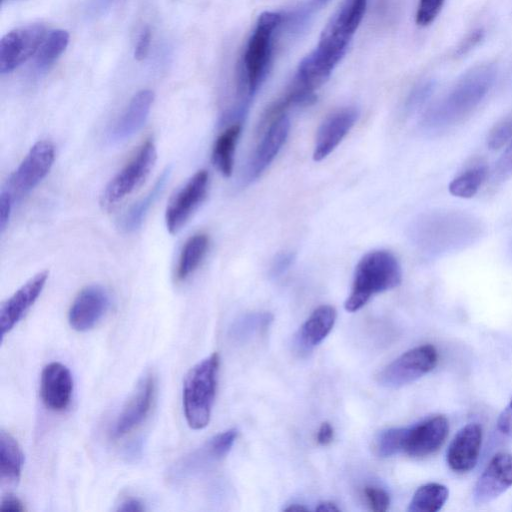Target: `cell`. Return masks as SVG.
Masks as SVG:
<instances>
[{"mask_svg": "<svg viewBox=\"0 0 512 512\" xmlns=\"http://www.w3.org/2000/svg\"><path fill=\"white\" fill-rule=\"evenodd\" d=\"M156 392V378L151 372L140 378L130 398L119 413L112 436L120 438L137 428L148 416Z\"/></svg>", "mask_w": 512, "mask_h": 512, "instance_id": "30bf717a", "label": "cell"}, {"mask_svg": "<svg viewBox=\"0 0 512 512\" xmlns=\"http://www.w3.org/2000/svg\"><path fill=\"white\" fill-rule=\"evenodd\" d=\"M512 486V454L497 453L479 477L473 492L477 504L490 502Z\"/></svg>", "mask_w": 512, "mask_h": 512, "instance_id": "2e32d148", "label": "cell"}, {"mask_svg": "<svg viewBox=\"0 0 512 512\" xmlns=\"http://www.w3.org/2000/svg\"><path fill=\"white\" fill-rule=\"evenodd\" d=\"M156 147L146 140L125 167L110 180L100 196V205L111 210L139 187L149 175L156 161Z\"/></svg>", "mask_w": 512, "mask_h": 512, "instance_id": "8992f818", "label": "cell"}, {"mask_svg": "<svg viewBox=\"0 0 512 512\" xmlns=\"http://www.w3.org/2000/svg\"><path fill=\"white\" fill-rule=\"evenodd\" d=\"M359 117L355 107L342 108L328 116L320 125L314 146L313 159L326 158L348 134Z\"/></svg>", "mask_w": 512, "mask_h": 512, "instance_id": "ac0fdd59", "label": "cell"}, {"mask_svg": "<svg viewBox=\"0 0 512 512\" xmlns=\"http://www.w3.org/2000/svg\"><path fill=\"white\" fill-rule=\"evenodd\" d=\"M512 139V119L497 124L487 137V145L490 149H500Z\"/></svg>", "mask_w": 512, "mask_h": 512, "instance_id": "1f68e13d", "label": "cell"}, {"mask_svg": "<svg viewBox=\"0 0 512 512\" xmlns=\"http://www.w3.org/2000/svg\"><path fill=\"white\" fill-rule=\"evenodd\" d=\"M438 363V352L426 344L410 349L384 367L376 376L379 385L400 388L432 371Z\"/></svg>", "mask_w": 512, "mask_h": 512, "instance_id": "52a82bcc", "label": "cell"}, {"mask_svg": "<svg viewBox=\"0 0 512 512\" xmlns=\"http://www.w3.org/2000/svg\"><path fill=\"white\" fill-rule=\"evenodd\" d=\"M497 428L504 436L512 438V398L499 415Z\"/></svg>", "mask_w": 512, "mask_h": 512, "instance_id": "d590c367", "label": "cell"}, {"mask_svg": "<svg viewBox=\"0 0 512 512\" xmlns=\"http://www.w3.org/2000/svg\"><path fill=\"white\" fill-rule=\"evenodd\" d=\"M23 453L17 440L8 432H0V478L2 483L16 484L21 476Z\"/></svg>", "mask_w": 512, "mask_h": 512, "instance_id": "7402d4cb", "label": "cell"}, {"mask_svg": "<svg viewBox=\"0 0 512 512\" xmlns=\"http://www.w3.org/2000/svg\"><path fill=\"white\" fill-rule=\"evenodd\" d=\"M73 378L60 362L47 364L40 377V396L44 405L56 412L64 411L71 402Z\"/></svg>", "mask_w": 512, "mask_h": 512, "instance_id": "e0dca14e", "label": "cell"}, {"mask_svg": "<svg viewBox=\"0 0 512 512\" xmlns=\"http://www.w3.org/2000/svg\"><path fill=\"white\" fill-rule=\"evenodd\" d=\"M496 172L499 176H507L512 173V141L497 161Z\"/></svg>", "mask_w": 512, "mask_h": 512, "instance_id": "ab89813d", "label": "cell"}, {"mask_svg": "<svg viewBox=\"0 0 512 512\" xmlns=\"http://www.w3.org/2000/svg\"><path fill=\"white\" fill-rule=\"evenodd\" d=\"M487 175L485 166L471 168L454 178L449 184V192L459 198H471L479 190Z\"/></svg>", "mask_w": 512, "mask_h": 512, "instance_id": "4316f807", "label": "cell"}, {"mask_svg": "<svg viewBox=\"0 0 512 512\" xmlns=\"http://www.w3.org/2000/svg\"><path fill=\"white\" fill-rule=\"evenodd\" d=\"M444 0H419L415 21L417 25H430L442 9Z\"/></svg>", "mask_w": 512, "mask_h": 512, "instance_id": "4dcf8cb0", "label": "cell"}, {"mask_svg": "<svg viewBox=\"0 0 512 512\" xmlns=\"http://www.w3.org/2000/svg\"><path fill=\"white\" fill-rule=\"evenodd\" d=\"M48 271H41L23 284L0 307V329L3 338L25 315L41 294Z\"/></svg>", "mask_w": 512, "mask_h": 512, "instance_id": "9a60e30c", "label": "cell"}, {"mask_svg": "<svg viewBox=\"0 0 512 512\" xmlns=\"http://www.w3.org/2000/svg\"><path fill=\"white\" fill-rule=\"evenodd\" d=\"M209 246V238L204 233L191 236L184 244L175 271L177 281L188 278L199 266Z\"/></svg>", "mask_w": 512, "mask_h": 512, "instance_id": "d4e9b609", "label": "cell"}, {"mask_svg": "<svg viewBox=\"0 0 512 512\" xmlns=\"http://www.w3.org/2000/svg\"><path fill=\"white\" fill-rule=\"evenodd\" d=\"M495 74V68L490 64L474 67L465 73L443 98L427 110L422 125L427 129H441L463 120L485 97Z\"/></svg>", "mask_w": 512, "mask_h": 512, "instance_id": "6da1fadb", "label": "cell"}, {"mask_svg": "<svg viewBox=\"0 0 512 512\" xmlns=\"http://www.w3.org/2000/svg\"><path fill=\"white\" fill-rule=\"evenodd\" d=\"M352 36L332 20L324 29L317 47L299 64L292 83L305 92L315 94L345 54Z\"/></svg>", "mask_w": 512, "mask_h": 512, "instance_id": "277c9868", "label": "cell"}, {"mask_svg": "<svg viewBox=\"0 0 512 512\" xmlns=\"http://www.w3.org/2000/svg\"><path fill=\"white\" fill-rule=\"evenodd\" d=\"M209 175L206 170L196 172L177 192L167 206L165 221L171 234L177 233L204 200Z\"/></svg>", "mask_w": 512, "mask_h": 512, "instance_id": "8fae6325", "label": "cell"}, {"mask_svg": "<svg viewBox=\"0 0 512 512\" xmlns=\"http://www.w3.org/2000/svg\"><path fill=\"white\" fill-rule=\"evenodd\" d=\"M220 358L213 353L194 365L183 383V411L193 430L205 428L211 417L216 394Z\"/></svg>", "mask_w": 512, "mask_h": 512, "instance_id": "3957f363", "label": "cell"}, {"mask_svg": "<svg viewBox=\"0 0 512 512\" xmlns=\"http://www.w3.org/2000/svg\"><path fill=\"white\" fill-rule=\"evenodd\" d=\"M170 176V169H166L159 176L154 186L150 189V191L135 202L128 210L125 212L120 221L121 229L125 232H133L137 230L143 223L148 211L151 206L155 203L158 197L162 194L165 185Z\"/></svg>", "mask_w": 512, "mask_h": 512, "instance_id": "603a6c76", "label": "cell"}, {"mask_svg": "<svg viewBox=\"0 0 512 512\" xmlns=\"http://www.w3.org/2000/svg\"><path fill=\"white\" fill-rule=\"evenodd\" d=\"M55 158L54 145L48 140L36 142L3 187L14 202L29 193L49 173Z\"/></svg>", "mask_w": 512, "mask_h": 512, "instance_id": "ba28073f", "label": "cell"}, {"mask_svg": "<svg viewBox=\"0 0 512 512\" xmlns=\"http://www.w3.org/2000/svg\"><path fill=\"white\" fill-rule=\"evenodd\" d=\"M316 1H318V2H323V1H325V0H316Z\"/></svg>", "mask_w": 512, "mask_h": 512, "instance_id": "bcb514c9", "label": "cell"}, {"mask_svg": "<svg viewBox=\"0 0 512 512\" xmlns=\"http://www.w3.org/2000/svg\"><path fill=\"white\" fill-rule=\"evenodd\" d=\"M0 511L3 512H23L25 507L21 500L14 495L8 494L2 498Z\"/></svg>", "mask_w": 512, "mask_h": 512, "instance_id": "b9f144b4", "label": "cell"}, {"mask_svg": "<svg viewBox=\"0 0 512 512\" xmlns=\"http://www.w3.org/2000/svg\"><path fill=\"white\" fill-rule=\"evenodd\" d=\"M307 508L298 504H293L285 509V511H306Z\"/></svg>", "mask_w": 512, "mask_h": 512, "instance_id": "f6af8a7d", "label": "cell"}, {"mask_svg": "<svg viewBox=\"0 0 512 512\" xmlns=\"http://www.w3.org/2000/svg\"><path fill=\"white\" fill-rule=\"evenodd\" d=\"M401 266L397 258L387 250H374L358 262L350 294L344 307L349 312L361 309L375 294L400 285Z\"/></svg>", "mask_w": 512, "mask_h": 512, "instance_id": "7a4b0ae2", "label": "cell"}, {"mask_svg": "<svg viewBox=\"0 0 512 512\" xmlns=\"http://www.w3.org/2000/svg\"><path fill=\"white\" fill-rule=\"evenodd\" d=\"M241 129V122L230 124L214 143L212 161L218 171L225 177L232 174L234 154Z\"/></svg>", "mask_w": 512, "mask_h": 512, "instance_id": "cb8c5ba5", "label": "cell"}, {"mask_svg": "<svg viewBox=\"0 0 512 512\" xmlns=\"http://www.w3.org/2000/svg\"><path fill=\"white\" fill-rule=\"evenodd\" d=\"M282 15L276 12H263L256 23L247 43L243 57L247 93L251 97L261 85L272 55V39L282 22Z\"/></svg>", "mask_w": 512, "mask_h": 512, "instance_id": "5b68a950", "label": "cell"}, {"mask_svg": "<svg viewBox=\"0 0 512 512\" xmlns=\"http://www.w3.org/2000/svg\"><path fill=\"white\" fill-rule=\"evenodd\" d=\"M336 310L330 305L316 308L303 323L296 337V344L302 351L311 350L320 344L332 330Z\"/></svg>", "mask_w": 512, "mask_h": 512, "instance_id": "44dd1931", "label": "cell"}, {"mask_svg": "<svg viewBox=\"0 0 512 512\" xmlns=\"http://www.w3.org/2000/svg\"><path fill=\"white\" fill-rule=\"evenodd\" d=\"M47 30L35 23L16 28L0 40V72L9 73L38 52Z\"/></svg>", "mask_w": 512, "mask_h": 512, "instance_id": "9c48e42d", "label": "cell"}, {"mask_svg": "<svg viewBox=\"0 0 512 512\" xmlns=\"http://www.w3.org/2000/svg\"><path fill=\"white\" fill-rule=\"evenodd\" d=\"M433 90L434 83L432 81H426L416 86L406 100L405 110L413 112L418 109L430 97Z\"/></svg>", "mask_w": 512, "mask_h": 512, "instance_id": "d6a6232c", "label": "cell"}, {"mask_svg": "<svg viewBox=\"0 0 512 512\" xmlns=\"http://www.w3.org/2000/svg\"><path fill=\"white\" fill-rule=\"evenodd\" d=\"M407 427L389 428L381 431L374 443V449L379 457H391L403 452Z\"/></svg>", "mask_w": 512, "mask_h": 512, "instance_id": "f546056e", "label": "cell"}, {"mask_svg": "<svg viewBox=\"0 0 512 512\" xmlns=\"http://www.w3.org/2000/svg\"><path fill=\"white\" fill-rule=\"evenodd\" d=\"M153 100L151 90H141L135 94L109 132V140L113 143L122 142L139 131L148 117Z\"/></svg>", "mask_w": 512, "mask_h": 512, "instance_id": "ffe728a7", "label": "cell"}, {"mask_svg": "<svg viewBox=\"0 0 512 512\" xmlns=\"http://www.w3.org/2000/svg\"><path fill=\"white\" fill-rule=\"evenodd\" d=\"M14 199L12 195L2 187L0 192V230L3 232L8 224Z\"/></svg>", "mask_w": 512, "mask_h": 512, "instance_id": "e575fe53", "label": "cell"}, {"mask_svg": "<svg viewBox=\"0 0 512 512\" xmlns=\"http://www.w3.org/2000/svg\"><path fill=\"white\" fill-rule=\"evenodd\" d=\"M482 445V429L477 423L462 427L447 450V464L458 473L472 470L478 461Z\"/></svg>", "mask_w": 512, "mask_h": 512, "instance_id": "d6986e66", "label": "cell"}, {"mask_svg": "<svg viewBox=\"0 0 512 512\" xmlns=\"http://www.w3.org/2000/svg\"><path fill=\"white\" fill-rule=\"evenodd\" d=\"M294 261V254L290 252L281 253L276 256L271 266V275L277 277L283 274Z\"/></svg>", "mask_w": 512, "mask_h": 512, "instance_id": "8d00e7d4", "label": "cell"}, {"mask_svg": "<svg viewBox=\"0 0 512 512\" xmlns=\"http://www.w3.org/2000/svg\"><path fill=\"white\" fill-rule=\"evenodd\" d=\"M69 42V34L65 30L51 31L41 44L36 57V63L40 69L50 66L66 49Z\"/></svg>", "mask_w": 512, "mask_h": 512, "instance_id": "83f0119b", "label": "cell"}, {"mask_svg": "<svg viewBox=\"0 0 512 512\" xmlns=\"http://www.w3.org/2000/svg\"><path fill=\"white\" fill-rule=\"evenodd\" d=\"M116 510L121 512H140L146 510V508L139 498L129 496L118 504Z\"/></svg>", "mask_w": 512, "mask_h": 512, "instance_id": "60d3db41", "label": "cell"}, {"mask_svg": "<svg viewBox=\"0 0 512 512\" xmlns=\"http://www.w3.org/2000/svg\"><path fill=\"white\" fill-rule=\"evenodd\" d=\"M151 38H152V33H151L150 28L145 27L139 36V39H138V42H137V45L135 48V52H134L135 59L140 61V60H143L147 56V54L149 52Z\"/></svg>", "mask_w": 512, "mask_h": 512, "instance_id": "74e56055", "label": "cell"}, {"mask_svg": "<svg viewBox=\"0 0 512 512\" xmlns=\"http://www.w3.org/2000/svg\"><path fill=\"white\" fill-rule=\"evenodd\" d=\"M333 439V427L328 422H323L317 433V442L320 445H328Z\"/></svg>", "mask_w": 512, "mask_h": 512, "instance_id": "7bdbcfd3", "label": "cell"}, {"mask_svg": "<svg viewBox=\"0 0 512 512\" xmlns=\"http://www.w3.org/2000/svg\"><path fill=\"white\" fill-rule=\"evenodd\" d=\"M364 494L371 510L381 512L388 509L390 499L385 490L377 487H366Z\"/></svg>", "mask_w": 512, "mask_h": 512, "instance_id": "836d02e7", "label": "cell"}, {"mask_svg": "<svg viewBox=\"0 0 512 512\" xmlns=\"http://www.w3.org/2000/svg\"><path fill=\"white\" fill-rule=\"evenodd\" d=\"M317 511H325V512H333V511H339L340 509L330 501H324L319 503V505L316 507Z\"/></svg>", "mask_w": 512, "mask_h": 512, "instance_id": "ee69618b", "label": "cell"}, {"mask_svg": "<svg viewBox=\"0 0 512 512\" xmlns=\"http://www.w3.org/2000/svg\"><path fill=\"white\" fill-rule=\"evenodd\" d=\"M110 305L108 292L100 285H89L75 297L68 312L72 329L86 332L105 315Z\"/></svg>", "mask_w": 512, "mask_h": 512, "instance_id": "7c38bea8", "label": "cell"}, {"mask_svg": "<svg viewBox=\"0 0 512 512\" xmlns=\"http://www.w3.org/2000/svg\"><path fill=\"white\" fill-rule=\"evenodd\" d=\"M484 37L482 29H476L471 32L458 46L456 54L463 55L474 48Z\"/></svg>", "mask_w": 512, "mask_h": 512, "instance_id": "f35d334b", "label": "cell"}, {"mask_svg": "<svg viewBox=\"0 0 512 512\" xmlns=\"http://www.w3.org/2000/svg\"><path fill=\"white\" fill-rule=\"evenodd\" d=\"M448 431V421L442 415L428 418L417 425L407 427L403 452L416 458L428 456L443 445Z\"/></svg>", "mask_w": 512, "mask_h": 512, "instance_id": "4fadbf2b", "label": "cell"}, {"mask_svg": "<svg viewBox=\"0 0 512 512\" xmlns=\"http://www.w3.org/2000/svg\"><path fill=\"white\" fill-rule=\"evenodd\" d=\"M367 0H345L332 20L347 34L353 36L361 23Z\"/></svg>", "mask_w": 512, "mask_h": 512, "instance_id": "f1b7e54d", "label": "cell"}, {"mask_svg": "<svg viewBox=\"0 0 512 512\" xmlns=\"http://www.w3.org/2000/svg\"><path fill=\"white\" fill-rule=\"evenodd\" d=\"M290 130V120L286 114L272 120L267 127L251 161L247 166L245 182L257 179L277 156L286 142Z\"/></svg>", "mask_w": 512, "mask_h": 512, "instance_id": "5bb4252c", "label": "cell"}, {"mask_svg": "<svg viewBox=\"0 0 512 512\" xmlns=\"http://www.w3.org/2000/svg\"><path fill=\"white\" fill-rule=\"evenodd\" d=\"M449 496L446 486L439 483H428L419 487L409 504V512L439 511Z\"/></svg>", "mask_w": 512, "mask_h": 512, "instance_id": "484cf974", "label": "cell"}]
</instances>
